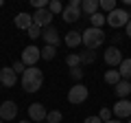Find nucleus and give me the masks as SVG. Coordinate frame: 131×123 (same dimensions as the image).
Segmentation results:
<instances>
[{"label":"nucleus","instance_id":"obj_12","mask_svg":"<svg viewBox=\"0 0 131 123\" xmlns=\"http://www.w3.org/2000/svg\"><path fill=\"white\" fill-rule=\"evenodd\" d=\"M15 81H18V75L13 73V68L7 66L0 71V86H5V88H13Z\"/></svg>","mask_w":131,"mask_h":123},{"label":"nucleus","instance_id":"obj_7","mask_svg":"<svg viewBox=\"0 0 131 123\" xmlns=\"http://www.w3.org/2000/svg\"><path fill=\"white\" fill-rule=\"evenodd\" d=\"M114 117L120 121V119H129L131 117V101L129 99H118V103L112 108Z\"/></svg>","mask_w":131,"mask_h":123},{"label":"nucleus","instance_id":"obj_10","mask_svg":"<svg viewBox=\"0 0 131 123\" xmlns=\"http://www.w3.org/2000/svg\"><path fill=\"white\" fill-rule=\"evenodd\" d=\"M46 108H44V103H31L28 106V117H31V121L35 123H44L46 121Z\"/></svg>","mask_w":131,"mask_h":123},{"label":"nucleus","instance_id":"obj_4","mask_svg":"<svg viewBox=\"0 0 131 123\" xmlns=\"http://www.w3.org/2000/svg\"><path fill=\"white\" fill-rule=\"evenodd\" d=\"M88 95H90V90L85 88L83 84H74L70 90H68V101L74 103V106H79V103H83V101L88 99Z\"/></svg>","mask_w":131,"mask_h":123},{"label":"nucleus","instance_id":"obj_8","mask_svg":"<svg viewBox=\"0 0 131 123\" xmlns=\"http://www.w3.org/2000/svg\"><path fill=\"white\" fill-rule=\"evenodd\" d=\"M18 117V103L15 101H5L0 106V121H13Z\"/></svg>","mask_w":131,"mask_h":123},{"label":"nucleus","instance_id":"obj_40","mask_svg":"<svg viewBox=\"0 0 131 123\" xmlns=\"http://www.w3.org/2000/svg\"><path fill=\"white\" fill-rule=\"evenodd\" d=\"M0 123H5V121H0Z\"/></svg>","mask_w":131,"mask_h":123},{"label":"nucleus","instance_id":"obj_21","mask_svg":"<svg viewBox=\"0 0 131 123\" xmlns=\"http://www.w3.org/2000/svg\"><path fill=\"white\" fill-rule=\"evenodd\" d=\"M120 79H122V77H120V73H118V71H107V73H105V81H107L109 86H116Z\"/></svg>","mask_w":131,"mask_h":123},{"label":"nucleus","instance_id":"obj_15","mask_svg":"<svg viewBox=\"0 0 131 123\" xmlns=\"http://www.w3.org/2000/svg\"><path fill=\"white\" fill-rule=\"evenodd\" d=\"M15 27L22 29V31H28V29L33 27V15L31 13H24V11L18 13V15H15Z\"/></svg>","mask_w":131,"mask_h":123},{"label":"nucleus","instance_id":"obj_3","mask_svg":"<svg viewBox=\"0 0 131 123\" xmlns=\"http://www.w3.org/2000/svg\"><path fill=\"white\" fill-rule=\"evenodd\" d=\"M129 20H131V15H129V11H125V9H114L112 13H107V24L114 27V29L127 27Z\"/></svg>","mask_w":131,"mask_h":123},{"label":"nucleus","instance_id":"obj_26","mask_svg":"<svg viewBox=\"0 0 131 123\" xmlns=\"http://www.w3.org/2000/svg\"><path fill=\"white\" fill-rule=\"evenodd\" d=\"M96 117L101 119V121H103V123H107V121H112V117H114V112H112V110H109V108H101V112H98Z\"/></svg>","mask_w":131,"mask_h":123},{"label":"nucleus","instance_id":"obj_35","mask_svg":"<svg viewBox=\"0 0 131 123\" xmlns=\"http://www.w3.org/2000/svg\"><path fill=\"white\" fill-rule=\"evenodd\" d=\"M107 123H122V121H118V119H112V121H107Z\"/></svg>","mask_w":131,"mask_h":123},{"label":"nucleus","instance_id":"obj_39","mask_svg":"<svg viewBox=\"0 0 131 123\" xmlns=\"http://www.w3.org/2000/svg\"><path fill=\"white\" fill-rule=\"evenodd\" d=\"M0 90H2V86H0Z\"/></svg>","mask_w":131,"mask_h":123},{"label":"nucleus","instance_id":"obj_11","mask_svg":"<svg viewBox=\"0 0 131 123\" xmlns=\"http://www.w3.org/2000/svg\"><path fill=\"white\" fill-rule=\"evenodd\" d=\"M103 57H105V61H107L109 66H120V64H122V59H125L118 46H109L107 51H105V55H103Z\"/></svg>","mask_w":131,"mask_h":123},{"label":"nucleus","instance_id":"obj_41","mask_svg":"<svg viewBox=\"0 0 131 123\" xmlns=\"http://www.w3.org/2000/svg\"><path fill=\"white\" fill-rule=\"evenodd\" d=\"M0 71H2V68H0Z\"/></svg>","mask_w":131,"mask_h":123},{"label":"nucleus","instance_id":"obj_31","mask_svg":"<svg viewBox=\"0 0 131 123\" xmlns=\"http://www.w3.org/2000/svg\"><path fill=\"white\" fill-rule=\"evenodd\" d=\"M31 5L35 7V11L37 9H48V0H31Z\"/></svg>","mask_w":131,"mask_h":123},{"label":"nucleus","instance_id":"obj_23","mask_svg":"<svg viewBox=\"0 0 131 123\" xmlns=\"http://www.w3.org/2000/svg\"><path fill=\"white\" fill-rule=\"evenodd\" d=\"M98 5H101V11H107V13H112L114 9H118L116 0H98Z\"/></svg>","mask_w":131,"mask_h":123},{"label":"nucleus","instance_id":"obj_18","mask_svg":"<svg viewBox=\"0 0 131 123\" xmlns=\"http://www.w3.org/2000/svg\"><path fill=\"white\" fill-rule=\"evenodd\" d=\"M118 73H120L122 79H127V81L131 79V59H129V57H127V59H122V64L118 66Z\"/></svg>","mask_w":131,"mask_h":123},{"label":"nucleus","instance_id":"obj_30","mask_svg":"<svg viewBox=\"0 0 131 123\" xmlns=\"http://www.w3.org/2000/svg\"><path fill=\"white\" fill-rule=\"evenodd\" d=\"M11 68H13V73H15V75H20V73H22V75H24V71H26V66H24V64H22V61H13V66H11Z\"/></svg>","mask_w":131,"mask_h":123},{"label":"nucleus","instance_id":"obj_9","mask_svg":"<svg viewBox=\"0 0 131 123\" xmlns=\"http://www.w3.org/2000/svg\"><path fill=\"white\" fill-rule=\"evenodd\" d=\"M42 38H44V42H46V46H59V42H61V38H59V31H57L55 27H46V29H42Z\"/></svg>","mask_w":131,"mask_h":123},{"label":"nucleus","instance_id":"obj_19","mask_svg":"<svg viewBox=\"0 0 131 123\" xmlns=\"http://www.w3.org/2000/svg\"><path fill=\"white\" fill-rule=\"evenodd\" d=\"M90 22H92L94 29H103V24L107 22V15H103L101 11H96L94 15H90Z\"/></svg>","mask_w":131,"mask_h":123},{"label":"nucleus","instance_id":"obj_2","mask_svg":"<svg viewBox=\"0 0 131 123\" xmlns=\"http://www.w3.org/2000/svg\"><path fill=\"white\" fill-rule=\"evenodd\" d=\"M81 42H83L85 48H90V51H94V48H98L101 44L105 42V33H103V29H85L83 33H81Z\"/></svg>","mask_w":131,"mask_h":123},{"label":"nucleus","instance_id":"obj_27","mask_svg":"<svg viewBox=\"0 0 131 123\" xmlns=\"http://www.w3.org/2000/svg\"><path fill=\"white\" fill-rule=\"evenodd\" d=\"M46 123H61V112L59 110H52L46 114Z\"/></svg>","mask_w":131,"mask_h":123},{"label":"nucleus","instance_id":"obj_13","mask_svg":"<svg viewBox=\"0 0 131 123\" xmlns=\"http://www.w3.org/2000/svg\"><path fill=\"white\" fill-rule=\"evenodd\" d=\"M61 18H63V22H77V20L81 18V7H63V11H61Z\"/></svg>","mask_w":131,"mask_h":123},{"label":"nucleus","instance_id":"obj_1","mask_svg":"<svg viewBox=\"0 0 131 123\" xmlns=\"http://www.w3.org/2000/svg\"><path fill=\"white\" fill-rule=\"evenodd\" d=\"M20 81H22L24 92H37V90L42 88V84H44V73L39 71L37 66H31V68L24 71V75H22Z\"/></svg>","mask_w":131,"mask_h":123},{"label":"nucleus","instance_id":"obj_28","mask_svg":"<svg viewBox=\"0 0 131 123\" xmlns=\"http://www.w3.org/2000/svg\"><path fill=\"white\" fill-rule=\"evenodd\" d=\"M70 77H72L74 81H81V79H83V68H81V66L70 68Z\"/></svg>","mask_w":131,"mask_h":123},{"label":"nucleus","instance_id":"obj_17","mask_svg":"<svg viewBox=\"0 0 131 123\" xmlns=\"http://www.w3.org/2000/svg\"><path fill=\"white\" fill-rule=\"evenodd\" d=\"M79 44H81V33L79 31H68V33H66V46L77 48Z\"/></svg>","mask_w":131,"mask_h":123},{"label":"nucleus","instance_id":"obj_36","mask_svg":"<svg viewBox=\"0 0 131 123\" xmlns=\"http://www.w3.org/2000/svg\"><path fill=\"white\" fill-rule=\"evenodd\" d=\"M20 123H31V121H20Z\"/></svg>","mask_w":131,"mask_h":123},{"label":"nucleus","instance_id":"obj_5","mask_svg":"<svg viewBox=\"0 0 131 123\" xmlns=\"http://www.w3.org/2000/svg\"><path fill=\"white\" fill-rule=\"evenodd\" d=\"M37 59H42V53H39L37 46H33V44L24 48V51H22V57H20V61H22L26 68L35 66V64H37Z\"/></svg>","mask_w":131,"mask_h":123},{"label":"nucleus","instance_id":"obj_42","mask_svg":"<svg viewBox=\"0 0 131 123\" xmlns=\"http://www.w3.org/2000/svg\"><path fill=\"white\" fill-rule=\"evenodd\" d=\"M44 123H46V121H44Z\"/></svg>","mask_w":131,"mask_h":123},{"label":"nucleus","instance_id":"obj_33","mask_svg":"<svg viewBox=\"0 0 131 123\" xmlns=\"http://www.w3.org/2000/svg\"><path fill=\"white\" fill-rule=\"evenodd\" d=\"M120 42H122V35H114V44H112V46H118Z\"/></svg>","mask_w":131,"mask_h":123},{"label":"nucleus","instance_id":"obj_24","mask_svg":"<svg viewBox=\"0 0 131 123\" xmlns=\"http://www.w3.org/2000/svg\"><path fill=\"white\" fill-rule=\"evenodd\" d=\"M66 64H68L70 68L81 66V57H79V53H72V55H68V57H66Z\"/></svg>","mask_w":131,"mask_h":123},{"label":"nucleus","instance_id":"obj_6","mask_svg":"<svg viewBox=\"0 0 131 123\" xmlns=\"http://www.w3.org/2000/svg\"><path fill=\"white\" fill-rule=\"evenodd\" d=\"M52 18H55V15H52L48 9H37L35 13H33V24L39 27V29H46V27H50Z\"/></svg>","mask_w":131,"mask_h":123},{"label":"nucleus","instance_id":"obj_34","mask_svg":"<svg viewBox=\"0 0 131 123\" xmlns=\"http://www.w3.org/2000/svg\"><path fill=\"white\" fill-rule=\"evenodd\" d=\"M125 29H127V35H129V38H131V20H129V22H127V27H125Z\"/></svg>","mask_w":131,"mask_h":123},{"label":"nucleus","instance_id":"obj_14","mask_svg":"<svg viewBox=\"0 0 131 123\" xmlns=\"http://www.w3.org/2000/svg\"><path fill=\"white\" fill-rule=\"evenodd\" d=\"M114 92H116L118 99H127V97H131V81L120 79L116 86H114Z\"/></svg>","mask_w":131,"mask_h":123},{"label":"nucleus","instance_id":"obj_29","mask_svg":"<svg viewBox=\"0 0 131 123\" xmlns=\"http://www.w3.org/2000/svg\"><path fill=\"white\" fill-rule=\"evenodd\" d=\"M26 33H28V38H31V40H37V38H42V29H39V27H35V24H33V27L28 29Z\"/></svg>","mask_w":131,"mask_h":123},{"label":"nucleus","instance_id":"obj_16","mask_svg":"<svg viewBox=\"0 0 131 123\" xmlns=\"http://www.w3.org/2000/svg\"><path fill=\"white\" fill-rule=\"evenodd\" d=\"M98 9H101V5H98V0H83V2H81V13L94 15V13H96Z\"/></svg>","mask_w":131,"mask_h":123},{"label":"nucleus","instance_id":"obj_22","mask_svg":"<svg viewBox=\"0 0 131 123\" xmlns=\"http://www.w3.org/2000/svg\"><path fill=\"white\" fill-rule=\"evenodd\" d=\"M81 57V64H92V61H96V53L90 51V48H85V53H79Z\"/></svg>","mask_w":131,"mask_h":123},{"label":"nucleus","instance_id":"obj_25","mask_svg":"<svg viewBox=\"0 0 131 123\" xmlns=\"http://www.w3.org/2000/svg\"><path fill=\"white\" fill-rule=\"evenodd\" d=\"M48 11H50L52 15H57V13L63 11V5H61L59 0H50V2H48Z\"/></svg>","mask_w":131,"mask_h":123},{"label":"nucleus","instance_id":"obj_20","mask_svg":"<svg viewBox=\"0 0 131 123\" xmlns=\"http://www.w3.org/2000/svg\"><path fill=\"white\" fill-rule=\"evenodd\" d=\"M39 53H42V59L50 61V59H55V55H57V48H55V46H44V48H39Z\"/></svg>","mask_w":131,"mask_h":123},{"label":"nucleus","instance_id":"obj_37","mask_svg":"<svg viewBox=\"0 0 131 123\" xmlns=\"http://www.w3.org/2000/svg\"><path fill=\"white\" fill-rule=\"evenodd\" d=\"M0 7H2V0H0Z\"/></svg>","mask_w":131,"mask_h":123},{"label":"nucleus","instance_id":"obj_38","mask_svg":"<svg viewBox=\"0 0 131 123\" xmlns=\"http://www.w3.org/2000/svg\"><path fill=\"white\" fill-rule=\"evenodd\" d=\"M127 123H131V119H129V121H127Z\"/></svg>","mask_w":131,"mask_h":123},{"label":"nucleus","instance_id":"obj_32","mask_svg":"<svg viewBox=\"0 0 131 123\" xmlns=\"http://www.w3.org/2000/svg\"><path fill=\"white\" fill-rule=\"evenodd\" d=\"M83 123H103V121H101L98 117H88V119H85Z\"/></svg>","mask_w":131,"mask_h":123}]
</instances>
